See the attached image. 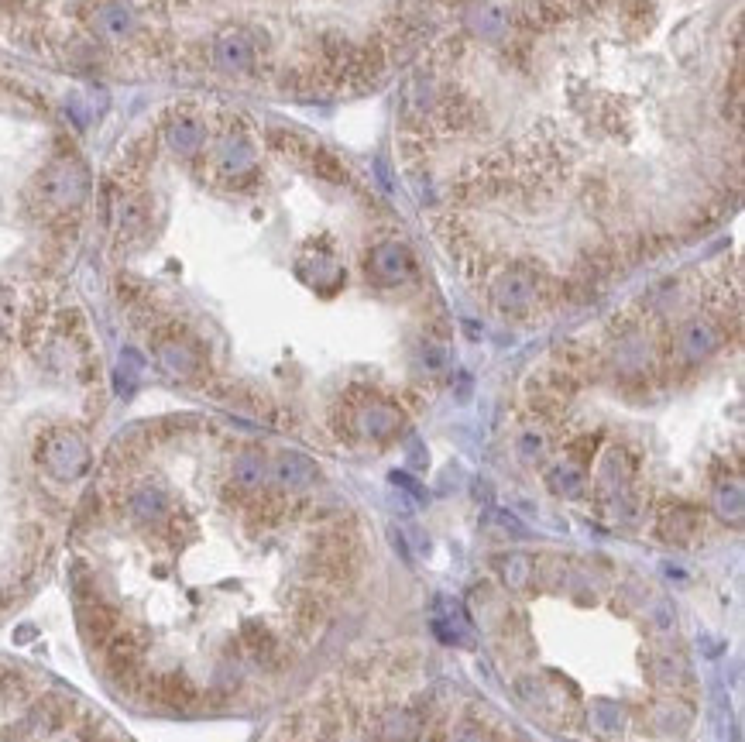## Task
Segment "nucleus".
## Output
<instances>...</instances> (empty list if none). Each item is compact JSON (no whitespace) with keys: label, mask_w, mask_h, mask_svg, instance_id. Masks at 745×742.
Segmentation results:
<instances>
[{"label":"nucleus","mask_w":745,"mask_h":742,"mask_svg":"<svg viewBox=\"0 0 745 742\" xmlns=\"http://www.w3.org/2000/svg\"><path fill=\"white\" fill-rule=\"evenodd\" d=\"M543 286H546V279L540 275V268L512 265V268H505L495 279V286H491V303L502 313H509V317H526V313H533L536 303L543 299Z\"/></svg>","instance_id":"1"},{"label":"nucleus","mask_w":745,"mask_h":742,"mask_svg":"<svg viewBox=\"0 0 745 742\" xmlns=\"http://www.w3.org/2000/svg\"><path fill=\"white\" fill-rule=\"evenodd\" d=\"M38 461L59 481H76L90 468V447L76 430H49L38 440Z\"/></svg>","instance_id":"2"},{"label":"nucleus","mask_w":745,"mask_h":742,"mask_svg":"<svg viewBox=\"0 0 745 742\" xmlns=\"http://www.w3.org/2000/svg\"><path fill=\"white\" fill-rule=\"evenodd\" d=\"M351 426L354 433H361V437L368 440H378V444H385V440L399 437L402 430V409L392 406L388 399H378L375 392L371 396H351Z\"/></svg>","instance_id":"3"},{"label":"nucleus","mask_w":745,"mask_h":742,"mask_svg":"<svg viewBox=\"0 0 745 742\" xmlns=\"http://www.w3.org/2000/svg\"><path fill=\"white\" fill-rule=\"evenodd\" d=\"M721 344H725L721 323H715L711 317H694V320H687L677 334V358L684 361V365H701V361H708Z\"/></svg>","instance_id":"4"},{"label":"nucleus","mask_w":745,"mask_h":742,"mask_svg":"<svg viewBox=\"0 0 745 742\" xmlns=\"http://www.w3.org/2000/svg\"><path fill=\"white\" fill-rule=\"evenodd\" d=\"M86 186H90V179H86V169L73 159L66 162H55L49 172H45L42 179V193L49 196L59 210H73L83 203L86 196Z\"/></svg>","instance_id":"5"},{"label":"nucleus","mask_w":745,"mask_h":742,"mask_svg":"<svg viewBox=\"0 0 745 742\" xmlns=\"http://www.w3.org/2000/svg\"><path fill=\"white\" fill-rule=\"evenodd\" d=\"M364 268H368V279L375 286H399V282L409 279L416 265H412V255L402 241H382L368 251Z\"/></svg>","instance_id":"6"},{"label":"nucleus","mask_w":745,"mask_h":742,"mask_svg":"<svg viewBox=\"0 0 745 742\" xmlns=\"http://www.w3.org/2000/svg\"><path fill=\"white\" fill-rule=\"evenodd\" d=\"M704 530V512L691 502H670L663 505L660 519H656V533L670 547H691Z\"/></svg>","instance_id":"7"},{"label":"nucleus","mask_w":745,"mask_h":742,"mask_svg":"<svg viewBox=\"0 0 745 742\" xmlns=\"http://www.w3.org/2000/svg\"><path fill=\"white\" fill-rule=\"evenodd\" d=\"M268 481H272L279 492H306L320 481V464L313 461L309 454L299 451H282L268 464Z\"/></svg>","instance_id":"8"},{"label":"nucleus","mask_w":745,"mask_h":742,"mask_svg":"<svg viewBox=\"0 0 745 742\" xmlns=\"http://www.w3.org/2000/svg\"><path fill=\"white\" fill-rule=\"evenodd\" d=\"M76 619H79V633H83L86 643L100 646V650H103V643L121 629V612H117L103 595L76 602Z\"/></svg>","instance_id":"9"},{"label":"nucleus","mask_w":745,"mask_h":742,"mask_svg":"<svg viewBox=\"0 0 745 742\" xmlns=\"http://www.w3.org/2000/svg\"><path fill=\"white\" fill-rule=\"evenodd\" d=\"M158 361L169 375L182 378V382H193L196 375L203 371V354L196 351V344L182 334H169V337H158L155 341Z\"/></svg>","instance_id":"10"},{"label":"nucleus","mask_w":745,"mask_h":742,"mask_svg":"<svg viewBox=\"0 0 745 742\" xmlns=\"http://www.w3.org/2000/svg\"><path fill=\"white\" fill-rule=\"evenodd\" d=\"M632 475H636V461L625 447H608L605 457L598 461V475H594V485L605 499H615V495L629 492Z\"/></svg>","instance_id":"11"},{"label":"nucleus","mask_w":745,"mask_h":742,"mask_svg":"<svg viewBox=\"0 0 745 742\" xmlns=\"http://www.w3.org/2000/svg\"><path fill=\"white\" fill-rule=\"evenodd\" d=\"M237 646H241L244 653H248L251 660L258 663V667H285V650H282V643H279V636L272 633V629L265 626V622H244V629H241V639H237Z\"/></svg>","instance_id":"12"},{"label":"nucleus","mask_w":745,"mask_h":742,"mask_svg":"<svg viewBox=\"0 0 745 742\" xmlns=\"http://www.w3.org/2000/svg\"><path fill=\"white\" fill-rule=\"evenodd\" d=\"M375 742H419L423 736V715L416 708H388L371 725Z\"/></svg>","instance_id":"13"},{"label":"nucleus","mask_w":745,"mask_h":742,"mask_svg":"<svg viewBox=\"0 0 745 742\" xmlns=\"http://www.w3.org/2000/svg\"><path fill=\"white\" fill-rule=\"evenodd\" d=\"M128 509H131V516L138 519L141 526H162V523H169L172 502L158 485H141V488H134V492H131Z\"/></svg>","instance_id":"14"},{"label":"nucleus","mask_w":745,"mask_h":742,"mask_svg":"<svg viewBox=\"0 0 745 742\" xmlns=\"http://www.w3.org/2000/svg\"><path fill=\"white\" fill-rule=\"evenodd\" d=\"M268 485V457L261 451H244L234 457L231 468V488H237L241 495H258L261 488Z\"/></svg>","instance_id":"15"},{"label":"nucleus","mask_w":745,"mask_h":742,"mask_svg":"<svg viewBox=\"0 0 745 742\" xmlns=\"http://www.w3.org/2000/svg\"><path fill=\"white\" fill-rule=\"evenodd\" d=\"M213 62H217V69H224V73L241 76V73H248L251 62H255V45H251L241 31H231V35H224L213 45Z\"/></svg>","instance_id":"16"},{"label":"nucleus","mask_w":745,"mask_h":742,"mask_svg":"<svg viewBox=\"0 0 745 742\" xmlns=\"http://www.w3.org/2000/svg\"><path fill=\"white\" fill-rule=\"evenodd\" d=\"M646 670H649V681L663 691H680L687 684V663L680 657H673V653H667V650L649 653Z\"/></svg>","instance_id":"17"},{"label":"nucleus","mask_w":745,"mask_h":742,"mask_svg":"<svg viewBox=\"0 0 745 742\" xmlns=\"http://www.w3.org/2000/svg\"><path fill=\"white\" fill-rule=\"evenodd\" d=\"M546 485H550L553 495H564V499H581L588 492V471L577 468L574 461H557L550 471H546Z\"/></svg>","instance_id":"18"},{"label":"nucleus","mask_w":745,"mask_h":742,"mask_svg":"<svg viewBox=\"0 0 745 742\" xmlns=\"http://www.w3.org/2000/svg\"><path fill=\"white\" fill-rule=\"evenodd\" d=\"M93 28L100 31L110 42H121L124 35L134 31V14L124 4H103L97 14H93Z\"/></svg>","instance_id":"19"},{"label":"nucleus","mask_w":745,"mask_h":742,"mask_svg":"<svg viewBox=\"0 0 745 742\" xmlns=\"http://www.w3.org/2000/svg\"><path fill=\"white\" fill-rule=\"evenodd\" d=\"M69 715H73V701L62 698V694H45L31 712V725H38L42 732H55L69 722Z\"/></svg>","instance_id":"20"},{"label":"nucleus","mask_w":745,"mask_h":742,"mask_svg":"<svg viewBox=\"0 0 745 742\" xmlns=\"http://www.w3.org/2000/svg\"><path fill=\"white\" fill-rule=\"evenodd\" d=\"M715 512L725 519V523L742 526L745 502H742V481L739 478H725L715 485Z\"/></svg>","instance_id":"21"},{"label":"nucleus","mask_w":745,"mask_h":742,"mask_svg":"<svg viewBox=\"0 0 745 742\" xmlns=\"http://www.w3.org/2000/svg\"><path fill=\"white\" fill-rule=\"evenodd\" d=\"M165 138H169L172 152L196 155L203 148V124L193 121V117H176V121L169 124V131H165Z\"/></svg>","instance_id":"22"},{"label":"nucleus","mask_w":745,"mask_h":742,"mask_svg":"<svg viewBox=\"0 0 745 742\" xmlns=\"http://www.w3.org/2000/svg\"><path fill=\"white\" fill-rule=\"evenodd\" d=\"M220 165H224L227 172H248L251 165H255V148L248 145V138L244 134H227L224 141H220V152H217Z\"/></svg>","instance_id":"23"},{"label":"nucleus","mask_w":745,"mask_h":742,"mask_svg":"<svg viewBox=\"0 0 745 742\" xmlns=\"http://www.w3.org/2000/svg\"><path fill=\"white\" fill-rule=\"evenodd\" d=\"M502 578H505V584H509V588L526 591V588H529V581L536 578L533 557H526V554H509V560L502 564Z\"/></svg>","instance_id":"24"},{"label":"nucleus","mask_w":745,"mask_h":742,"mask_svg":"<svg viewBox=\"0 0 745 742\" xmlns=\"http://www.w3.org/2000/svg\"><path fill=\"white\" fill-rule=\"evenodd\" d=\"M31 694V681L21 670H14V667H0V701H25Z\"/></svg>","instance_id":"25"},{"label":"nucleus","mask_w":745,"mask_h":742,"mask_svg":"<svg viewBox=\"0 0 745 742\" xmlns=\"http://www.w3.org/2000/svg\"><path fill=\"white\" fill-rule=\"evenodd\" d=\"M519 457L526 464L543 461V457H546V437H543V433H536V430L522 433V437H519Z\"/></svg>","instance_id":"26"},{"label":"nucleus","mask_w":745,"mask_h":742,"mask_svg":"<svg viewBox=\"0 0 745 742\" xmlns=\"http://www.w3.org/2000/svg\"><path fill=\"white\" fill-rule=\"evenodd\" d=\"M594 705H598V712H605V718H594V725H598L601 732L622 729V708L612 705V701H594Z\"/></svg>","instance_id":"27"},{"label":"nucleus","mask_w":745,"mask_h":742,"mask_svg":"<svg viewBox=\"0 0 745 742\" xmlns=\"http://www.w3.org/2000/svg\"><path fill=\"white\" fill-rule=\"evenodd\" d=\"M423 365L430 371H440L443 365H447V347L437 344V341H426L423 344Z\"/></svg>","instance_id":"28"},{"label":"nucleus","mask_w":745,"mask_h":742,"mask_svg":"<svg viewBox=\"0 0 745 742\" xmlns=\"http://www.w3.org/2000/svg\"><path fill=\"white\" fill-rule=\"evenodd\" d=\"M450 742H488V739H485V732H481L478 725H461Z\"/></svg>","instance_id":"29"}]
</instances>
